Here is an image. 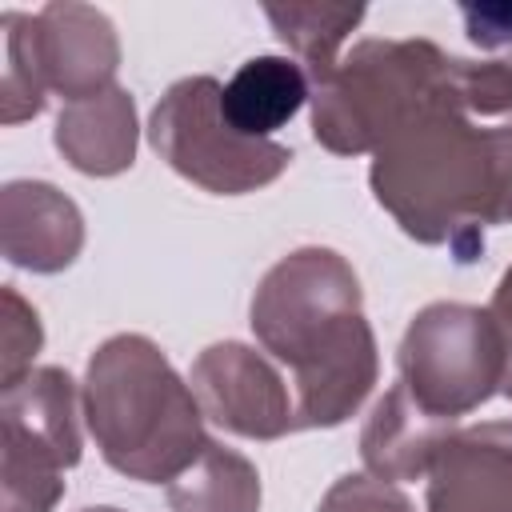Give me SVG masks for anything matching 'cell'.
Wrapping results in <instances>:
<instances>
[{"instance_id":"obj_1","label":"cell","mask_w":512,"mask_h":512,"mask_svg":"<svg viewBox=\"0 0 512 512\" xmlns=\"http://www.w3.org/2000/svg\"><path fill=\"white\" fill-rule=\"evenodd\" d=\"M248 324L292 372L296 432L336 428L368 400L380 356L352 264L320 244L280 256L256 284Z\"/></svg>"},{"instance_id":"obj_2","label":"cell","mask_w":512,"mask_h":512,"mask_svg":"<svg viewBox=\"0 0 512 512\" xmlns=\"http://www.w3.org/2000/svg\"><path fill=\"white\" fill-rule=\"evenodd\" d=\"M376 204L428 248L448 244L456 260H476L492 228V148L460 104H428L408 116L368 168Z\"/></svg>"},{"instance_id":"obj_3","label":"cell","mask_w":512,"mask_h":512,"mask_svg":"<svg viewBox=\"0 0 512 512\" xmlns=\"http://www.w3.org/2000/svg\"><path fill=\"white\" fill-rule=\"evenodd\" d=\"M84 424L104 464L140 484H172L204 448V412L156 340L108 336L84 368Z\"/></svg>"},{"instance_id":"obj_4","label":"cell","mask_w":512,"mask_h":512,"mask_svg":"<svg viewBox=\"0 0 512 512\" xmlns=\"http://www.w3.org/2000/svg\"><path fill=\"white\" fill-rule=\"evenodd\" d=\"M444 100L464 108L460 56L432 40H360L312 88V136L336 156H364L408 116Z\"/></svg>"},{"instance_id":"obj_5","label":"cell","mask_w":512,"mask_h":512,"mask_svg":"<svg viewBox=\"0 0 512 512\" xmlns=\"http://www.w3.org/2000/svg\"><path fill=\"white\" fill-rule=\"evenodd\" d=\"M0 32V120L8 128L40 116L48 92L64 96V104H76L116 84L120 36L116 24L92 4L56 0L44 4L36 16L8 8L0 16Z\"/></svg>"},{"instance_id":"obj_6","label":"cell","mask_w":512,"mask_h":512,"mask_svg":"<svg viewBox=\"0 0 512 512\" xmlns=\"http://www.w3.org/2000/svg\"><path fill=\"white\" fill-rule=\"evenodd\" d=\"M224 84L216 76L176 80L148 116V144L188 184L216 196H244L280 180L292 148L236 132L220 108Z\"/></svg>"},{"instance_id":"obj_7","label":"cell","mask_w":512,"mask_h":512,"mask_svg":"<svg viewBox=\"0 0 512 512\" xmlns=\"http://www.w3.org/2000/svg\"><path fill=\"white\" fill-rule=\"evenodd\" d=\"M76 416V380L56 364L0 388V512L56 508L84 448Z\"/></svg>"},{"instance_id":"obj_8","label":"cell","mask_w":512,"mask_h":512,"mask_svg":"<svg viewBox=\"0 0 512 512\" xmlns=\"http://www.w3.org/2000/svg\"><path fill=\"white\" fill-rule=\"evenodd\" d=\"M396 368L400 384L424 412L456 424L500 392L504 340L488 308L436 300L408 320Z\"/></svg>"},{"instance_id":"obj_9","label":"cell","mask_w":512,"mask_h":512,"mask_svg":"<svg viewBox=\"0 0 512 512\" xmlns=\"http://www.w3.org/2000/svg\"><path fill=\"white\" fill-rule=\"evenodd\" d=\"M204 420L244 440H280L296 432V400L268 356L240 340L208 344L188 372Z\"/></svg>"},{"instance_id":"obj_10","label":"cell","mask_w":512,"mask_h":512,"mask_svg":"<svg viewBox=\"0 0 512 512\" xmlns=\"http://www.w3.org/2000/svg\"><path fill=\"white\" fill-rule=\"evenodd\" d=\"M428 512H512V424L456 428L428 468Z\"/></svg>"},{"instance_id":"obj_11","label":"cell","mask_w":512,"mask_h":512,"mask_svg":"<svg viewBox=\"0 0 512 512\" xmlns=\"http://www.w3.org/2000/svg\"><path fill=\"white\" fill-rule=\"evenodd\" d=\"M84 248V216L48 180H8L0 188V252L24 272H64Z\"/></svg>"},{"instance_id":"obj_12","label":"cell","mask_w":512,"mask_h":512,"mask_svg":"<svg viewBox=\"0 0 512 512\" xmlns=\"http://www.w3.org/2000/svg\"><path fill=\"white\" fill-rule=\"evenodd\" d=\"M456 432L452 420H440L432 412H424L408 388L396 380L380 400L376 408L368 412L364 420V432H360V460L368 468V476L376 480H420L428 476L440 444Z\"/></svg>"},{"instance_id":"obj_13","label":"cell","mask_w":512,"mask_h":512,"mask_svg":"<svg viewBox=\"0 0 512 512\" xmlns=\"http://www.w3.org/2000/svg\"><path fill=\"white\" fill-rule=\"evenodd\" d=\"M136 100L112 84L88 100L64 104L52 128L56 152L84 176H120L136 160Z\"/></svg>"},{"instance_id":"obj_14","label":"cell","mask_w":512,"mask_h":512,"mask_svg":"<svg viewBox=\"0 0 512 512\" xmlns=\"http://www.w3.org/2000/svg\"><path fill=\"white\" fill-rule=\"evenodd\" d=\"M304 100H312V84L304 68L288 56L244 60L220 92V108L228 124L252 140H268L276 128H284Z\"/></svg>"},{"instance_id":"obj_15","label":"cell","mask_w":512,"mask_h":512,"mask_svg":"<svg viewBox=\"0 0 512 512\" xmlns=\"http://www.w3.org/2000/svg\"><path fill=\"white\" fill-rule=\"evenodd\" d=\"M168 504L172 512H260V472L208 436L200 456L168 484Z\"/></svg>"},{"instance_id":"obj_16","label":"cell","mask_w":512,"mask_h":512,"mask_svg":"<svg viewBox=\"0 0 512 512\" xmlns=\"http://www.w3.org/2000/svg\"><path fill=\"white\" fill-rule=\"evenodd\" d=\"M364 12L368 8L360 4H264V16L272 20L276 36L296 52V64L304 68L312 88L336 72L340 48L364 20Z\"/></svg>"},{"instance_id":"obj_17","label":"cell","mask_w":512,"mask_h":512,"mask_svg":"<svg viewBox=\"0 0 512 512\" xmlns=\"http://www.w3.org/2000/svg\"><path fill=\"white\" fill-rule=\"evenodd\" d=\"M0 300H4V336H0V388H4L24 372H32V360L44 348V328L36 308L12 284L0 288Z\"/></svg>"},{"instance_id":"obj_18","label":"cell","mask_w":512,"mask_h":512,"mask_svg":"<svg viewBox=\"0 0 512 512\" xmlns=\"http://www.w3.org/2000/svg\"><path fill=\"white\" fill-rule=\"evenodd\" d=\"M316 512H416V508L396 484L364 476V472H348V476L332 480V488L320 496Z\"/></svg>"},{"instance_id":"obj_19","label":"cell","mask_w":512,"mask_h":512,"mask_svg":"<svg viewBox=\"0 0 512 512\" xmlns=\"http://www.w3.org/2000/svg\"><path fill=\"white\" fill-rule=\"evenodd\" d=\"M468 40L512 76V4H460Z\"/></svg>"},{"instance_id":"obj_20","label":"cell","mask_w":512,"mask_h":512,"mask_svg":"<svg viewBox=\"0 0 512 512\" xmlns=\"http://www.w3.org/2000/svg\"><path fill=\"white\" fill-rule=\"evenodd\" d=\"M492 148V224H512V124L488 128Z\"/></svg>"},{"instance_id":"obj_21","label":"cell","mask_w":512,"mask_h":512,"mask_svg":"<svg viewBox=\"0 0 512 512\" xmlns=\"http://www.w3.org/2000/svg\"><path fill=\"white\" fill-rule=\"evenodd\" d=\"M488 316L496 320L500 340H504V384H500V392L512 400V264L504 268V276H500V284L488 300Z\"/></svg>"},{"instance_id":"obj_22","label":"cell","mask_w":512,"mask_h":512,"mask_svg":"<svg viewBox=\"0 0 512 512\" xmlns=\"http://www.w3.org/2000/svg\"><path fill=\"white\" fill-rule=\"evenodd\" d=\"M80 512H124V508H112V504H96V508H80Z\"/></svg>"}]
</instances>
